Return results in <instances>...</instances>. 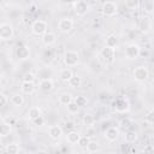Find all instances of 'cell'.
I'll return each instance as SVG.
<instances>
[{
  "mask_svg": "<svg viewBox=\"0 0 154 154\" xmlns=\"http://www.w3.org/2000/svg\"><path fill=\"white\" fill-rule=\"evenodd\" d=\"M137 138H138V135L136 131H128L124 136V140L126 143H135L137 141Z\"/></svg>",
  "mask_w": 154,
  "mask_h": 154,
  "instance_id": "cell-26",
  "label": "cell"
},
{
  "mask_svg": "<svg viewBox=\"0 0 154 154\" xmlns=\"http://www.w3.org/2000/svg\"><path fill=\"white\" fill-rule=\"evenodd\" d=\"M41 41L45 46L49 47L52 45H54L57 42V35L53 32V31H47L42 37H41Z\"/></svg>",
  "mask_w": 154,
  "mask_h": 154,
  "instance_id": "cell-15",
  "label": "cell"
},
{
  "mask_svg": "<svg viewBox=\"0 0 154 154\" xmlns=\"http://www.w3.org/2000/svg\"><path fill=\"white\" fill-rule=\"evenodd\" d=\"M7 102H8L7 95H6L4 91H1V93H0V106H1V107H5V106L7 105Z\"/></svg>",
  "mask_w": 154,
  "mask_h": 154,
  "instance_id": "cell-35",
  "label": "cell"
},
{
  "mask_svg": "<svg viewBox=\"0 0 154 154\" xmlns=\"http://www.w3.org/2000/svg\"><path fill=\"white\" fill-rule=\"evenodd\" d=\"M64 64L67 66V67H73L78 64V60H79V54L77 51H66L65 54H64Z\"/></svg>",
  "mask_w": 154,
  "mask_h": 154,
  "instance_id": "cell-5",
  "label": "cell"
},
{
  "mask_svg": "<svg viewBox=\"0 0 154 154\" xmlns=\"http://www.w3.org/2000/svg\"><path fill=\"white\" fill-rule=\"evenodd\" d=\"M73 101L77 103L78 107H84V106H87V103H88V99H87L85 96H83V95H77Z\"/></svg>",
  "mask_w": 154,
  "mask_h": 154,
  "instance_id": "cell-30",
  "label": "cell"
},
{
  "mask_svg": "<svg viewBox=\"0 0 154 154\" xmlns=\"http://www.w3.org/2000/svg\"><path fill=\"white\" fill-rule=\"evenodd\" d=\"M144 120H146V123H148V124H154V109H150V111H148L147 113H146V116H144Z\"/></svg>",
  "mask_w": 154,
  "mask_h": 154,
  "instance_id": "cell-33",
  "label": "cell"
},
{
  "mask_svg": "<svg viewBox=\"0 0 154 154\" xmlns=\"http://www.w3.org/2000/svg\"><path fill=\"white\" fill-rule=\"evenodd\" d=\"M118 45H119L118 37H117L114 34H111V35H108V36L106 37V46H107V47L116 49V48L118 47Z\"/></svg>",
  "mask_w": 154,
  "mask_h": 154,
  "instance_id": "cell-23",
  "label": "cell"
},
{
  "mask_svg": "<svg viewBox=\"0 0 154 154\" xmlns=\"http://www.w3.org/2000/svg\"><path fill=\"white\" fill-rule=\"evenodd\" d=\"M90 141H91V140H90L89 136H82L81 140H79V142H78V146H79L81 148H87Z\"/></svg>",
  "mask_w": 154,
  "mask_h": 154,
  "instance_id": "cell-34",
  "label": "cell"
},
{
  "mask_svg": "<svg viewBox=\"0 0 154 154\" xmlns=\"http://www.w3.org/2000/svg\"><path fill=\"white\" fill-rule=\"evenodd\" d=\"M38 88L43 91H51L54 88V82L52 78H42L38 82Z\"/></svg>",
  "mask_w": 154,
  "mask_h": 154,
  "instance_id": "cell-17",
  "label": "cell"
},
{
  "mask_svg": "<svg viewBox=\"0 0 154 154\" xmlns=\"http://www.w3.org/2000/svg\"><path fill=\"white\" fill-rule=\"evenodd\" d=\"M103 136L108 142H114L119 136V129L116 128V126H109V128L106 129Z\"/></svg>",
  "mask_w": 154,
  "mask_h": 154,
  "instance_id": "cell-13",
  "label": "cell"
},
{
  "mask_svg": "<svg viewBox=\"0 0 154 154\" xmlns=\"http://www.w3.org/2000/svg\"><path fill=\"white\" fill-rule=\"evenodd\" d=\"M35 79H36V76L34 73H31V72L25 73L24 78H23V81H26V82H35Z\"/></svg>",
  "mask_w": 154,
  "mask_h": 154,
  "instance_id": "cell-39",
  "label": "cell"
},
{
  "mask_svg": "<svg viewBox=\"0 0 154 154\" xmlns=\"http://www.w3.org/2000/svg\"><path fill=\"white\" fill-rule=\"evenodd\" d=\"M113 109L118 113H125L130 109V103L126 99H117L114 102H113Z\"/></svg>",
  "mask_w": 154,
  "mask_h": 154,
  "instance_id": "cell-11",
  "label": "cell"
},
{
  "mask_svg": "<svg viewBox=\"0 0 154 154\" xmlns=\"http://www.w3.org/2000/svg\"><path fill=\"white\" fill-rule=\"evenodd\" d=\"M12 132V125L10 123H7L4 118L1 119V129H0V136L1 137H6Z\"/></svg>",
  "mask_w": 154,
  "mask_h": 154,
  "instance_id": "cell-20",
  "label": "cell"
},
{
  "mask_svg": "<svg viewBox=\"0 0 154 154\" xmlns=\"http://www.w3.org/2000/svg\"><path fill=\"white\" fill-rule=\"evenodd\" d=\"M66 107H67L69 113H71V114H76V113H78V111H79V107L77 106V103H76L75 101H72V102H71L70 105H67Z\"/></svg>",
  "mask_w": 154,
  "mask_h": 154,
  "instance_id": "cell-31",
  "label": "cell"
},
{
  "mask_svg": "<svg viewBox=\"0 0 154 154\" xmlns=\"http://www.w3.org/2000/svg\"><path fill=\"white\" fill-rule=\"evenodd\" d=\"M142 154H154V146L153 144H147L142 149Z\"/></svg>",
  "mask_w": 154,
  "mask_h": 154,
  "instance_id": "cell-36",
  "label": "cell"
},
{
  "mask_svg": "<svg viewBox=\"0 0 154 154\" xmlns=\"http://www.w3.org/2000/svg\"><path fill=\"white\" fill-rule=\"evenodd\" d=\"M69 84H70V87H72V88H78V87H81V84H82V78H81L78 75H73V77L70 79Z\"/></svg>",
  "mask_w": 154,
  "mask_h": 154,
  "instance_id": "cell-29",
  "label": "cell"
},
{
  "mask_svg": "<svg viewBox=\"0 0 154 154\" xmlns=\"http://www.w3.org/2000/svg\"><path fill=\"white\" fill-rule=\"evenodd\" d=\"M143 8H144V12L146 13H153V11H154V2L153 1H146L144 4H143Z\"/></svg>",
  "mask_w": 154,
  "mask_h": 154,
  "instance_id": "cell-32",
  "label": "cell"
},
{
  "mask_svg": "<svg viewBox=\"0 0 154 154\" xmlns=\"http://www.w3.org/2000/svg\"><path fill=\"white\" fill-rule=\"evenodd\" d=\"M138 2L137 1H126L125 2V6L129 8V10H136L137 7H138Z\"/></svg>",
  "mask_w": 154,
  "mask_h": 154,
  "instance_id": "cell-38",
  "label": "cell"
},
{
  "mask_svg": "<svg viewBox=\"0 0 154 154\" xmlns=\"http://www.w3.org/2000/svg\"><path fill=\"white\" fill-rule=\"evenodd\" d=\"M101 12L106 17H113L118 12V5L114 1H105L101 5Z\"/></svg>",
  "mask_w": 154,
  "mask_h": 154,
  "instance_id": "cell-7",
  "label": "cell"
},
{
  "mask_svg": "<svg viewBox=\"0 0 154 154\" xmlns=\"http://www.w3.org/2000/svg\"><path fill=\"white\" fill-rule=\"evenodd\" d=\"M36 154H48V152H46V150H38Z\"/></svg>",
  "mask_w": 154,
  "mask_h": 154,
  "instance_id": "cell-40",
  "label": "cell"
},
{
  "mask_svg": "<svg viewBox=\"0 0 154 154\" xmlns=\"http://www.w3.org/2000/svg\"><path fill=\"white\" fill-rule=\"evenodd\" d=\"M41 116H42V111H41V108L37 107V106H32V107H30L29 111H28V117H29V119H30L31 122H32L34 119L41 117Z\"/></svg>",
  "mask_w": 154,
  "mask_h": 154,
  "instance_id": "cell-21",
  "label": "cell"
},
{
  "mask_svg": "<svg viewBox=\"0 0 154 154\" xmlns=\"http://www.w3.org/2000/svg\"><path fill=\"white\" fill-rule=\"evenodd\" d=\"M73 71L70 69V67H65V69H61L59 71V78L61 82H65V83H69L70 79L73 77Z\"/></svg>",
  "mask_w": 154,
  "mask_h": 154,
  "instance_id": "cell-16",
  "label": "cell"
},
{
  "mask_svg": "<svg viewBox=\"0 0 154 154\" xmlns=\"http://www.w3.org/2000/svg\"><path fill=\"white\" fill-rule=\"evenodd\" d=\"M72 8L77 17H84L89 12V5H88V2H85L83 0L72 2Z\"/></svg>",
  "mask_w": 154,
  "mask_h": 154,
  "instance_id": "cell-6",
  "label": "cell"
},
{
  "mask_svg": "<svg viewBox=\"0 0 154 154\" xmlns=\"http://www.w3.org/2000/svg\"><path fill=\"white\" fill-rule=\"evenodd\" d=\"M58 101H59L60 105H63V106H67V105H70V103L73 101V99H72V95H71L70 93H63V94L59 95Z\"/></svg>",
  "mask_w": 154,
  "mask_h": 154,
  "instance_id": "cell-22",
  "label": "cell"
},
{
  "mask_svg": "<svg viewBox=\"0 0 154 154\" xmlns=\"http://www.w3.org/2000/svg\"><path fill=\"white\" fill-rule=\"evenodd\" d=\"M45 118L41 116V117H38V118H36V119H34L31 123H32V125H35V126H42V125H45Z\"/></svg>",
  "mask_w": 154,
  "mask_h": 154,
  "instance_id": "cell-37",
  "label": "cell"
},
{
  "mask_svg": "<svg viewBox=\"0 0 154 154\" xmlns=\"http://www.w3.org/2000/svg\"><path fill=\"white\" fill-rule=\"evenodd\" d=\"M141 54V47L137 45V43H129L126 47H125V51H124V57L129 60H135L140 57Z\"/></svg>",
  "mask_w": 154,
  "mask_h": 154,
  "instance_id": "cell-3",
  "label": "cell"
},
{
  "mask_svg": "<svg viewBox=\"0 0 154 154\" xmlns=\"http://www.w3.org/2000/svg\"><path fill=\"white\" fill-rule=\"evenodd\" d=\"M36 90V85H35V82H26V81H23L22 84H20V91L23 94H26V95H31L34 94Z\"/></svg>",
  "mask_w": 154,
  "mask_h": 154,
  "instance_id": "cell-14",
  "label": "cell"
},
{
  "mask_svg": "<svg viewBox=\"0 0 154 154\" xmlns=\"http://www.w3.org/2000/svg\"><path fill=\"white\" fill-rule=\"evenodd\" d=\"M111 154H116V153H111Z\"/></svg>",
  "mask_w": 154,
  "mask_h": 154,
  "instance_id": "cell-41",
  "label": "cell"
},
{
  "mask_svg": "<svg viewBox=\"0 0 154 154\" xmlns=\"http://www.w3.org/2000/svg\"><path fill=\"white\" fill-rule=\"evenodd\" d=\"M132 77L136 82H146L149 77V71L144 65L136 66L132 70Z\"/></svg>",
  "mask_w": 154,
  "mask_h": 154,
  "instance_id": "cell-4",
  "label": "cell"
},
{
  "mask_svg": "<svg viewBox=\"0 0 154 154\" xmlns=\"http://www.w3.org/2000/svg\"><path fill=\"white\" fill-rule=\"evenodd\" d=\"M16 57L20 61L28 60L30 58V48L26 45H18L16 48Z\"/></svg>",
  "mask_w": 154,
  "mask_h": 154,
  "instance_id": "cell-12",
  "label": "cell"
},
{
  "mask_svg": "<svg viewBox=\"0 0 154 154\" xmlns=\"http://www.w3.org/2000/svg\"><path fill=\"white\" fill-rule=\"evenodd\" d=\"M152 26H153V22H152V18L148 14L143 16L138 22V29L143 34H148L152 30Z\"/></svg>",
  "mask_w": 154,
  "mask_h": 154,
  "instance_id": "cell-10",
  "label": "cell"
},
{
  "mask_svg": "<svg viewBox=\"0 0 154 154\" xmlns=\"http://www.w3.org/2000/svg\"><path fill=\"white\" fill-rule=\"evenodd\" d=\"M85 149H87V152H88V153L93 154V153H96V152H99V150H100V144H99V142H97V141L91 140V141L89 142V144H88V147H87Z\"/></svg>",
  "mask_w": 154,
  "mask_h": 154,
  "instance_id": "cell-27",
  "label": "cell"
},
{
  "mask_svg": "<svg viewBox=\"0 0 154 154\" xmlns=\"http://www.w3.org/2000/svg\"><path fill=\"white\" fill-rule=\"evenodd\" d=\"M100 55H101V58L103 59V61H105L106 64H113L114 60H116V49L105 46V47L101 49Z\"/></svg>",
  "mask_w": 154,
  "mask_h": 154,
  "instance_id": "cell-9",
  "label": "cell"
},
{
  "mask_svg": "<svg viewBox=\"0 0 154 154\" xmlns=\"http://www.w3.org/2000/svg\"><path fill=\"white\" fill-rule=\"evenodd\" d=\"M81 137H82V135H81L78 131L71 130V131H69L67 135H66V141H67L70 144H78Z\"/></svg>",
  "mask_w": 154,
  "mask_h": 154,
  "instance_id": "cell-19",
  "label": "cell"
},
{
  "mask_svg": "<svg viewBox=\"0 0 154 154\" xmlns=\"http://www.w3.org/2000/svg\"><path fill=\"white\" fill-rule=\"evenodd\" d=\"M5 150H6L7 154H18L19 150H20V146L16 142H12V143H8L5 147Z\"/></svg>",
  "mask_w": 154,
  "mask_h": 154,
  "instance_id": "cell-24",
  "label": "cell"
},
{
  "mask_svg": "<svg viewBox=\"0 0 154 154\" xmlns=\"http://www.w3.org/2000/svg\"><path fill=\"white\" fill-rule=\"evenodd\" d=\"M47 28H48V24L46 20L43 19H36L32 24H31V32L36 36H43L46 32H47Z\"/></svg>",
  "mask_w": 154,
  "mask_h": 154,
  "instance_id": "cell-2",
  "label": "cell"
},
{
  "mask_svg": "<svg viewBox=\"0 0 154 154\" xmlns=\"http://www.w3.org/2000/svg\"><path fill=\"white\" fill-rule=\"evenodd\" d=\"M11 102H12L13 106L20 107V106H23V103H24V96H23L22 94H13V95L11 96Z\"/></svg>",
  "mask_w": 154,
  "mask_h": 154,
  "instance_id": "cell-25",
  "label": "cell"
},
{
  "mask_svg": "<svg viewBox=\"0 0 154 154\" xmlns=\"http://www.w3.org/2000/svg\"><path fill=\"white\" fill-rule=\"evenodd\" d=\"M83 125H85L87 128H90V126H93L94 125V123H95V118H94V116L93 114H85L84 117H83Z\"/></svg>",
  "mask_w": 154,
  "mask_h": 154,
  "instance_id": "cell-28",
  "label": "cell"
},
{
  "mask_svg": "<svg viewBox=\"0 0 154 154\" xmlns=\"http://www.w3.org/2000/svg\"><path fill=\"white\" fill-rule=\"evenodd\" d=\"M14 36V28L11 23L2 22L0 24V38L1 41H10Z\"/></svg>",
  "mask_w": 154,
  "mask_h": 154,
  "instance_id": "cell-1",
  "label": "cell"
},
{
  "mask_svg": "<svg viewBox=\"0 0 154 154\" xmlns=\"http://www.w3.org/2000/svg\"><path fill=\"white\" fill-rule=\"evenodd\" d=\"M58 29L61 34H67L73 29V20L69 17H64L58 22Z\"/></svg>",
  "mask_w": 154,
  "mask_h": 154,
  "instance_id": "cell-8",
  "label": "cell"
},
{
  "mask_svg": "<svg viewBox=\"0 0 154 154\" xmlns=\"http://www.w3.org/2000/svg\"><path fill=\"white\" fill-rule=\"evenodd\" d=\"M48 135L52 140H58L63 136V129L59 125H51L48 128Z\"/></svg>",
  "mask_w": 154,
  "mask_h": 154,
  "instance_id": "cell-18",
  "label": "cell"
}]
</instances>
